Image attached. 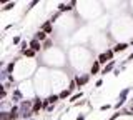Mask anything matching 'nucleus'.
I'll use <instances>...</instances> for the list:
<instances>
[{
    "label": "nucleus",
    "instance_id": "obj_22",
    "mask_svg": "<svg viewBox=\"0 0 133 120\" xmlns=\"http://www.w3.org/2000/svg\"><path fill=\"white\" fill-rule=\"evenodd\" d=\"M123 70H125V67H123V65H120V67H116V68L113 70V75H115V77H118V75H120V72H123Z\"/></svg>",
    "mask_w": 133,
    "mask_h": 120
},
{
    "label": "nucleus",
    "instance_id": "obj_30",
    "mask_svg": "<svg viewBox=\"0 0 133 120\" xmlns=\"http://www.w3.org/2000/svg\"><path fill=\"white\" fill-rule=\"evenodd\" d=\"M30 120H35V118H30Z\"/></svg>",
    "mask_w": 133,
    "mask_h": 120
},
{
    "label": "nucleus",
    "instance_id": "obj_19",
    "mask_svg": "<svg viewBox=\"0 0 133 120\" xmlns=\"http://www.w3.org/2000/svg\"><path fill=\"white\" fill-rule=\"evenodd\" d=\"M17 5V3L15 2H8V3H5V5H3L2 7V12H7V10H12V9H14V7Z\"/></svg>",
    "mask_w": 133,
    "mask_h": 120
},
{
    "label": "nucleus",
    "instance_id": "obj_13",
    "mask_svg": "<svg viewBox=\"0 0 133 120\" xmlns=\"http://www.w3.org/2000/svg\"><path fill=\"white\" fill-rule=\"evenodd\" d=\"M15 67H17V59L15 60H12V62H8V64L5 65V70L10 75H14V70H15Z\"/></svg>",
    "mask_w": 133,
    "mask_h": 120
},
{
    "label": "nucleus",
    "instance_id": "obj_26",
    "mask_svg": "<svg viewBox=\"0 0 133 120\" xmlns=\"http://www.w3.org/2000/svg\"><path fill=\"white\" fill-rule=\"evenodd\" d=\"M110 107H111V105H108V103H105V105H102V107H100V110H102V112H107L108 109H110Z\"/></svg>",
    "mask_w": 133,
    "mask_h": 120
},
{
    "label": "nucleus",
    "instance_id": "obj_25",
    "mask_svg": "<svg viewBox=\"0 0 133 120\" xmlns=\"http://www.w3.org/2000/svg\"><path fill=\"white\" fill-rule=\"evenodd\" d=\"M102 85H103V78H98V80L95 82V87H97V89H100Z\"/></svg>",
    "mask_w": 133,
    "mask_h": 120
},
{
    "label": "nucleus",
    "instance_id": "obj_15",
    "mask_svg": "<svg viewBox=\"0 0 133 120\" xmlns=\"http://www.w3.org/2000/svg\"><path fill=\"white\" fill-rule=\"evenodd\" d=\"M18 118H20V112H12V110H8L7 120H18Z\"/></svg>",
    "mask_w": 133,
    "mask_h": 120
},
{
    "label": "nucleus",
    "instance_id": "obj_1",
    "mask_svg": "<svg viewBox=\"0 0 133 120\" xmlns=\"http://www.w3.org/2000/svg\"><path fill=\"white\" fill-rule=\"evenodd\" d=\"M130 90H131L130 87H127V89H123L122 92L118 93V98H116V103L113 105V109H115L116 112H118L120 109H122V107L125 105V102L128 100V95H130Z\"/></svg>",
    "mask_w": 133,
    "mask_h": 120
},
{
    "label": "nucleus",
    "instance_id": "obj_11",
    "mask_svg": "<svg viewBox=\"0 0 133 120\" xmlns=\"http://www.w3.org/2000/svg\"><path fill=\"white\" fill-rule=\"evenodd\" d=\"M97 60L100 62V65H103V67H105V65H107V64H110V62H111V60H110V57H108V55H107V52H103V53H100V55L97 57Z\"/></svg>",
    "mask_w": 133,
    "mask_h": 120
},
{
    "label": "nucleus",
    "instance_id": "obj_6",
    "mask_svg": "<svg viewBox=\"0 0 133 120\" xmlns=\"http://www.w3.org/2000/svg\"><path fill=\"white\" fill-rule=\"evenodd\" d=\"M38 30H43L47 35H52V34H53V23L50 22V20H47L45 23H42V25H40Z\"/></svg>",
    "mask_w": 133,
    "mask_h": 120
},
{
    "label": "nucleus",
    "instance_id": "obj_18",
    "mask_svg": "<svg viewBox=\"0 0 133 120\" xmlns=\"http://www.w3.org/2000/svg\"><path fill=\"white\" fill-rule=\"evenodd\" d=\"M82 97H83V93H82V90H80V92H77V93H73V95H72V97H70V100H68V102H72V103H73V102H77V100H78V98H82Z\"/></svg>",
    "mask_w": 133,
    "mask_h": 120
},
{
    "label": "nucleus",
    "instance_id": "obj_12",
    "mask_svg": "<svg viewBox=\"0 0 133 120\" xmlns=\"http://www.w3.org/2000/svg\"><path fill=\"white\" fill-rule=\"evenodd\" d=\"M33 39H35V40H38V42H42V43H43V42H47V40H48V35L45 34L43 30H38V32H37L35 35H33Z\"/></svg>",
    "mask_w": 133,
    "mask_h": 120
},
{
    "label": "nucleus",
    "instance_id": "obj_3",
    "mask_svg": "<svg viewBox=\"0 0 133 120\" xmlns=\"http://www.w3.org/2000/svg\"><path fill=\"white\" fill-rule=\"evenodd\" d=\"M90 73H80V75H75L73 77V80H75V84H77V89H80V87H85L87 84L90 82Z\"/></svg>",
    "mask_w": 133,
    "mask_h": 120
},
{
    "label": "nucleus",
    "instance_id": "obj_14",
    "mask_svg": "<svg viewBox=\"0 0 133 120\" xmlns=\"http://www.w3.org/2000/svg\"><path fill=\"white\" fill-rule=\"evenodd\" d=\"M58 97H60V100H65V98H68V100H70V97H72V92H70V90L65 87V89L62 90L60 93H58Z\"/></svg>",
    "mask_w": 133,
    "mask_h": 120
},
{
    "label": "nucleus",
    "instance_id": "obj_20",
    "mask_svg": "<svg viewBox=\"0 0 133 120\" xmlns=\"http://www.w3.org/2000/svg\"><path fill=\"white\" fill-rule=\"evenodd\" d=\"M123 115H125V112H123V110H118V112H115V113L110 117V120H116L118 117H123Z\"/></svg>",
    "mask_w": 133,
    "mask_h": 120
},
{
    "label": "nucleus",
    "instance_id": "obj_4",
    "mask_svg": "<svg viewBox=\"0 0 133 120\" xmlns=\"http://www.w3.org/2000/svg\"><path fill=\"white\" fill-rule=\"evenodd\" d=\"M32 100H33V107H32V112H33V113H38V112L40 110H43V100H42V98L40 97H35V98H32Z\"/></svg>",
    "mask_w": 133,
    "mask_h": 120
},
{
    "label": "nucleus",
    "instance_id": "obj_23",
    "mask_svg": "<svg viewBox=\"0 0 133 120\" xmlns=\"http://www.w3.org/2000/svg\"><path fill=\"white\" fill-rule=\"evenodd\" d=\"M105 52H107V55L110 57V60H113V57H115V52H113V48H107Z\"/></svg>",
    "mask_w": 133,
    "mask_h": 120
},
{
    "label": "nucleus",
    "instance_id": "obj_24",
    "mask_svg": "<svg viewBox=\"0 0 133 120\" xmlns=\"http://www.w3.org/2000/svg\"><path fill=\"white\" fill-rule=\"evenodd\" d=\"M12 43H14V45H18V43H22V39H20V37L17 35V37H14V39H12Z\"/></svg>",
    "mask_w": 133,
    "mask_h": 120
},
{
    "label": "nucleus",
    "instance_id": "obj_28",
    "mask_svg": "<svg viewBox=\"0 0 133 120\" xmlns=\"http://www.w3.org/2000/svg\"><path fill=\"white\" fill-rule=\"evenodd\" d=\"M53 110H55V105H50L48 109H47V112H48V113H50V112H53Z\"/></svg>",
    "mask_w": 133,
    "mask_h": 120
},
{
    "label": "nucleus",
    "instance_id": "obj_21",
    "mask_svg": "<svg viewBox=\"0 0 133 120\" xmlns=\"http://www.w3.org/2000/svg\"><path fill=\"white\" fill-rule=\"evenodd\" d=\"M52 45H53V40L48 39L47 42H43V50H48V48H52Z\"/></svg>",
    "mask_w": 133,
    "mask_h": 120
},
{
    "label": "nucleus",
    "instance_id": "obj_7",
    "mask_svg": "<svg viewBox=\"0 0 133 120\" xmlns=\"http://www.w3.org/2000/svg\"><path fill=\"white\" fill-rule=\"evenodd\" d=\"M102 65H100L98 60H93V64H91L90 67V75H97V73H102Z\"/></svg>",
    "mask_w": 133,
    "mask_h": 120
},
{
    "label": "nucleus",
    "instance_id": "obj_16",
    "mask_svg": "<svg viewBox=\"0 0 133 120\" xmlns=\"http://www.w3.org/2000/svg\"><path fill=\"white\" fill-rule=\"evenodd\" d=\"M22 55L25 57V59H33V57L37 55V52H33L32 48H28V50H25V52H22Z\"/></svg>",
    "mask_w": 133,
    "mask_h": 120
},
{
    "label": "nucleus",
    "instance_id": "obj_27",
    "mask_svg": "<svg viewBox=\"0 0 133 120\" xmlns=\"http://www.w3.org/2000/svg\"><path fill=\"white\" fill-rule=\"evenodd\" d=\"M75 120H87V117H85V113H78Z\"/></svg>",
    "mask_w": 133,
    "mask_h": 120
},
{
    "label": "nucleus",
    "instance_id": "obj_29",
    "mask_svg": "<svg viewBox=\"0 0 133 120\" xmlns=\"http://www.w3.org/2000/svg\"><path fill=\"white\" fill-rule=\"evenodd\" d=\"M128 43H130V45H133V37H131V39H130V42H128Z\"/></svg>",
    "mask_w": 133,
    "mask_h": 120
},
{
    "label": "nucleus",
    "instance_id": "obj_5",
    "mask_svg": "<svg viewBox=\"0 0 133 120\" xmlns=\"http://www.w3.org/2000/svg\"><path fill=\"white\" fill-rule=\"evenodd\" d=\"M75 5H77V2L60 3V5H58V12H60V14H63V12H72V10H75Z\"/></svg>",
    "mask_w": 133,
    "mask_h": 120
},
{
    "label": "nucleus",
    "instance_id": "obj_8",
    "mask_svg": "<svg viewBox=\"0 0 133 120\" xmlns=\"http://www.w3.org/2000/svg\"><path fill=\"white\" fill-rule=\"evenodd\" d=\"M116 68V62L115 60H111L110 64H107L105 67L102 68V73H100V75H107V73H110V72H113V70Z\"/></svg>",
    "mask_w": 133,
    "mask_h": 120
},
{
    "label": "nucleus",
    "instance_id": "obj_2",
    "mask_svg": "<svg viewBox=\"0 0 133 120\" xmlns=\"http://www.w3.org/2000/svg\"><path fill=\"white\" fill-rule=\"evenodd\" d=\"M23 100H25V93L22 92L20 87H15V89L12 90V103H14V105H20Z\"/></svg>",
    "mask_w": 133,
    "mask_h": 120
},
{
    "label": "nucleus",
    "instance_id": "obj_9",
    "mask_svg": "<svg viewBox=\"0 0 133 120\" xmlns=\"http://www.w3.org/2000/svg\"><path fill=\"white\" fill-rule=\"evenodd\" d=\"M30 48H32L33 52L40 53V50H43V43L38 42V40H35V39H32V40H30Z\"/></svg>",
    "mask_w": 133,
    "mask_h": 120
},
{
    "label": "nucleus",
    "instance_id": "obj_10",
    "mask_svg": "<svg viewBox=\"0 0 133 120\" xmlns=\"http://www.w3.org/2000/svg\"><path fill=\"white\" fill-rule=\"evenodd\" d=\"M128 47H130V43H128V42H118V43H115V47H113V52H115V53L125 52Z\"/></svg>",
    "mask_w": 133,
    "mask_h": 120
},
{
    "label": "nucleus",
    "instance_id": "obj_17",
    "mask_svg": "<svg viewBox=\"0 0 133 120\" xmlns=\"http://www.w3.org/2000/svg\"><path fill=\"white\" fill-rule=\"evenodd\" d=\"M60 17H62V14H60V12L57 10L55 14H52V15H50V18H48V20H50L52 23H55V22H58V18H60Z\"/></svg>",
    "mask_w": 133,
    "mask_h": 120
}]
</instances>
